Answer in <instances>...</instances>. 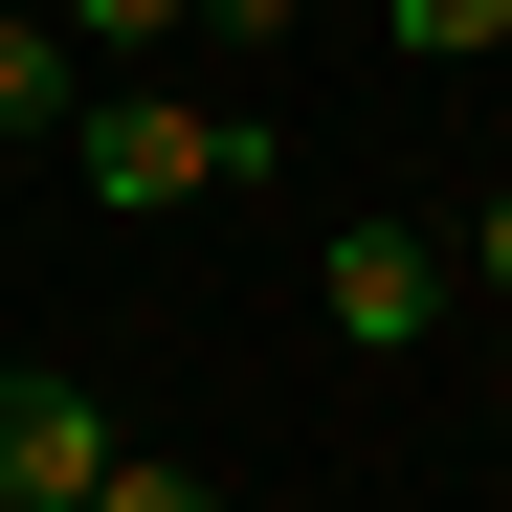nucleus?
<instances>
[{
	"mask_svg": "<svg viewBox=\"0 0 512 512\" xmlns=\"http://www.w3.org/2000/svg\"><path fill=\"white\" fill-rule=\"evenodd\" d=\"M67 156H90L112 223H179V201H245L290 134H268V112H201V90H90V112H67Z\"/></svg>",
	"mask_w": 512,
	"mask_h": 512,
	"instance_id": "1",
	"label": "nucleus"
},
{
	"mask_svg": "<svg viewBox=\"0 0 512 512\" xmlns=\"http://www.w3.org/2000/svg\"><path fill=\"white\" fill-rule=\"evenodd\" d=\"M312 312H334V357H423V334L468 312V268H446L423 223H334V245H312Z\"/></svg>",
	"mask_w": 512,
	"mask_h": 512,
	"instance_id": "2",
	"label": "nucleus"
},
{
	"mask_svg": "<svg viewBox=\"0 0 512 512\" xmlns=\"http://www.w3.org/2000/svg\"><path fill=\"white\" fill-rule=\"evenodd\" d=\"M90 490H112V401L0 357V512H90Z\"/></svg>",
	"mask_w": 512,
	"mask_h": 512,
	"instance_id": "3",
	"label": "nucleus"
},
{
	"mask_svg": "<svg viewBox=\"0 0 512 512\" xmlns=\"http://www.w3.org/2000/svg\"><path fill=\"white\" fill-rule=\"evenodd\" d=\"M45 112H90L67 90V23H0V134H45Z\"/></svg>",
	"mask_w": 512,
	"mask_h": 512,
	"instance_id": "4",
	"label": "nucleus"
},
{
	"mask_svg": "<svg viewBox=\"0 0 512 512\" xmlns=\"http://www.w3.org/2000/svg\"><path fill=\"white\" fill-rule=\"evenodd\" d=\"M401 45L423 67H512V0H401Z\"/></svg>",
	"mask_w": 512,
	"mask_h": 512,
	"instance_id": "5",
	"label": "nucleus"
},
{
	"mask_svg": "<svg viewBox=\"0 0 512 512\" xmlns=\"http://www.w3.org/2000/svg\"><path fill=\"white\" fill-rule=\"evenodd\" d=\"M90 512H223V468H179V446H112V490Z\"/></svg>",
	"mask_w": 512,
	"mask_h": 512,
	"instance_id": "6",
	"label": "nucleus"
},
{
	"mask_svg": "<svg viewBox=\"0 0 512 512\" xmlns=\"http://www.w3.org/2000/svg\"><path fill=\"white\" fill-rule=\"evenodd\" d=\"M67 45H156V23H201V0H45Z\"/></svg>",
	"mask_w": 512,
	"mask_h": 512,
	"instance_id": "7",
	"label": "nucleus"
},
{
	"mask_svg": "<svg viewBox=\"0 0 512 512\" xmlns=\"http://www.w3.org/2000/svg\"><path fill=\"white\" fill-rule=\"evenodd\" d=\"M468 290H512V179H490V201H468Z\"/></svg>",
	"mask_w": 512,
	"mask_h": 512,
	"instance_id": "8",
	"label": "nucleus"
}]
</instances>
